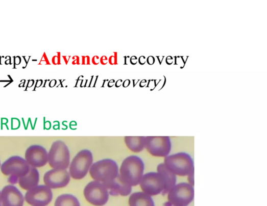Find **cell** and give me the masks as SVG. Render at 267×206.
Returning <instances> with one entry per match:
<instances>
[{"mask_svg": "<svg viewBox=\"0 0 267 206\" xmlns=\"http://www.w3.org/2000/svg\"><path fill=\"white\" fill-rule=\"evenodd\" d=\"M82 65H90V57L89 56H82Z\"/></svg>", "mask_w": 267, "mask_h": 206, "instance_id": "24", "label": "cell"}, {"mask_svg": "<svg viewBox=\"0 0 267 206\" xmlns=\"http://www.w3.org/2000/svg\"><path fill=\"white\" fill-rule=\"evenodd\" d=\"M125 141L128 148L134 152H140L145 148L144 137H126Z\"/></svg>", "mask_w": 267, "mask_h": 206, "instance_id": "19", "label": "cell"}, {"mask_svg": "<svg viewBox=\"0 0 267 206\" xmlns=\"http://www.w3.org/2000/svg\"><path fill=\"white\" fill-rule=\"evenodd\" d=\"M189 57H181V58L182 59V61L184 64V65H185L186 62L188 59Z\"/></svg>", "mask_w": 267, "mask_h": 206, "instance_id": "44", "label": "cell"}, {"mask_svg": "<svg viewBox=\"0 0 267 206\" xmlns=\"http://www.w3.org/2000/svg\"><path fill=\"white\" fill-rule=\"evenodd\" d=\"M24 84H25V83H21V84L19 85V87H22L23 85H24Z\"/></svg>", "mask_w": 267, "mask_h": 206, "instance_id": "52", "label": "cell"}, {"mask_svg": "<svg viewBox=\"0 0 267 206\" xmlns=\"http://www.w3.org/2000/svg\"><path fill=\"white\" fill-rule=\"evenodd\" d=\"M167 194L169 206H187L193 199L194 189L189 184L182 183L176 185Z\"/></svg>", "mask_w": 267, "mask_h": 206, "instance_id": "6", "label": "cell"}, {"mask_svg": "<svg viewBox=\"0 0 267 206\" xmlns=\"http://www.w3.org/2000/svg\"><path fill=\"white\" fill-rule=\"evenodd\" d=\"M60 84L57 86V87H63V83L64 82V81H61L60 80Z\"/></svg>", "mask_w": 267, "mask_h": 206, "instance_id": "50", "label": "cell"}, {"mask_svg": "<svg viewBox=\"0 0 267 206\" xmlns=\"http://www.w3.org/2000/svg\"><path fill=\"white\" fill-rule=\"evenodd\" d=\"M115 83V80H111L110 81H109V82L108 83V84H107V86L109 88H112V87H113V86L114 85Z\"/></svg>", "mask_w": 267, "mask_h": 206, "instance_id": "38", "label": "cell"}, {"mask_svg": "<svg viewBox=\"0 0 267 206\" xmlns=\"http://www.w3.org/2000/svg\"><path fill=\"white\" fill-rule=\"evenodd\" d=\"M0 206H2V204L1 201H0Z\"/></svg>", "mask_w": 267, "mask_h": 206, "instance_id": "54", "label": "cell"}, {"mask_svg": "<svg viewBox=\"0 0 267 206\" xmlns=\"http://www.w3.org/2000/svg\"><path fill=\"white\" fill-rule=\"evenodd\" d=\"M109 82V80H105L103 81V85L102 86V87L103 88H104L105 87L106 85H107V83Z\"/></svg>", "mask_w": 267, "mask_h": 206, "instance_id": "49", "label": "cell"}, {"mask_svg": "<svg viewBox=\"0 0 267 206\" xmlns=\"http://www.w3.org/2000/svg\"><path fill=\"white\" fill-rule=\"evenodd\" d=\"M84 195L86 200L95 206L105 205L109 198V192L105 186L94 180L85 186Z\"/></svg>", "mask_w": 267, "mask_h": 206, "instance_id": "7", "label": "cell"}, {"mask_svg": "<svg viewBox=\"0 0 267 206\" xmlns=\"http://www.w3.org/2000/svg\"><path fill=\"white\" fill-rule=\"evenodd\" d=\"M153 85H154V88L155 90V88H156V86H155L154 80H149L148 86H147V88H151L152 86H153Z\"/></svg>", "mask_w": 267, "mask_h": 206, "instance_id": "34", "label": "cell"}, {"mask_svg": "<svg viewBox=\"0 0 267 206\" xmlns=\"http://www.w3.org/2000/svg\"><path fill=\"white\" fill-rule=\"evenodd\" d=\"M130 206H155L152 196L143 192L132 194L129 199Z\"/></svg>", "mask_w": 267, "mask_h": 206, "instance_id": "18", "label": "cell"}, {"mask_svg": "<svg viewBox=\"0 0 267 206\" xmlns=\"http://www.w3.org/2000/svg\"><path fill=\"white\" fill-rule=\"evenodd\" d=\"M91 62L94 65H99L100 63V58L99 56H95L92 58Z\"/></svg>", "mask_w": 267, "mask_h": 206, "instance_id": "27", "label": "cell"}, {"mask_svg": "<svg viewBox=\"0 0 267 206\" xmlns=\"http://www.w3.org/2000/svg\"><path fill=\"white\" fill-rule=\"evenodd\" d=\"M24 200L22 193L13 185L6 186L1 191L2 206H23Z\"/></svg>", "mask_w": 267, "mask_h": 206, "instance_id": "14", "label": "cell"}, {"mask_svg": "<svg viewBox=\"0 0 267 206\" xmlns=\"http://www.w3.org/2000/svg\"><path fill=\"white\" fill-rule=\"evenodd\" d=\"M157 59L158 60V62H159L160 65H161V64H162V63L163 62V59L164 58V56H163V57H158V56H157Z\"/></svg>", "mask_w": 267, "mask_h": 206, "instance_id": "43", "label": "cell"}, {"mask_svg": "<svg viewBox=\"0 0 267 206\" xmlns=\"http://www.w3.org/2000/svg\"><path fill=\"white\" fill-rule=\"evenodd\" d=\"M24 199L33 206H45L52 202L53 193L52 189L44 185H38L27 191Z\"/></svg>", "mask_w": 267, "mask_h": 206, "instance_id": "11", "label": "cell"}, {"mask_svg": "<svg viewBox=\"0 0 267 206\" xmlns=\"http://www.w3.org/2000/svg\"><path fill=\"white\" fill-rule=\"evenodd\" d=\"M48 165L56 169L66 170L70 164V152L66 144L61 140L54 142L48 152Z\"/></svg>", "mask_w": 267, "mask_h": 206, "instance_id": "4", "label": "cell"}, {"mask_svg": "<svg viewBox=\"0 0 267 206\" xmlns=\"http://www.w3.org/2000/svg\"><path fill=\"white\" fill-rule=\"evenodd\" d=\"M57 83V81L55 80H52L50 82V85H48V86H50V87L51 88H53L56 86Z\"/></svg>", "mask_w": 267, "mask_h": 206, "instance_id": "40", "label": "cell"}, {"mask_svg": "<svg viewBox=\"0 0 267 206\" xmlns=\"http://www.w3.org/2000/svg\"><path fill=\"white\" fill-rule=\"evenodd\" d=\"M133 81V87L135 88V86L137 85V84L139 83V82L140 81L139 80H132Z\"/></svg>", "mask_w": 267, "mask_h": 206, "instance_id": "48", "label": "cell"}, {"mask_svg": "<svg viewBox=\"0 0 267 206\" xmlns=\"http://www.w3.org/2000/svg\"><path fill=\"white\" fill-rule=\"evenodd\" d=\"M147 62L150 65H153L155 63V59L153 56H150L147 59Z\"/></svg>", "mask_w": 267, "mask_h": 206, "instance_id": "30", "label": "cell"}, {"mask_svg": "<svg viewBox=\"0 0 267 206\" xmlns=\"http://www.w3.org/2000/svg\"><path fill=\"white\" fill-rule=\"evenodd\" d=\"M21 62V59L19 57L15 58L14 63L15 65H19Z\"/></svg>", "mask_w": 267, "mask_h": 206, "instance_id": "41", "label": "cell"}, {"mask_svg": "<svg viewBox=\"0 0 267 206\" xmlns=\"http://www.w3.org/2000/svg\"><path fill=\"white\" fill-rule=\"evenodd\" d=\"M25 160L31 167H43L48 162V152L40 145H32L26 151Z\"/></svg>", "mask_w": 267, "mask_h": 206, "instance_id": "13", "label": "cell"}, {"mask_svg": "<svg viewBox=\"0 0 267 206\" xmlns=\"http://www.w3.org/2000/svg\"><path fill=\"white\" fill-rule=\"evenodd\" d=\"M34 84V81L31 80V81H29L28 86V87L31 88L33 86Z\"/></svg>", "mask_w": 267, "mask_h": 206, "instance_id": "46", "label": "cell"}, {"mask_svg": "<svg viewBox=\"0 0 267 206\" xmlns=\"http://www.w3.org/2000/svg\"><path fill=\"white\" fill-rule=\"evenodd\" d=\"M99 76L97 75L96 76H94V75L91 76V78L90 80V82L89 84L88 87H95L97 81H98Z\"/></svg>", "mask_w": 267, "mask_h": 206, "instance_id": "22", "label": "cell"}, {"mask_svg": "<svg viewBox=\"0 0 267 206\" xmlns=\"http://www.w3.org/2000/svg\"><path fill=\"white\" fill-rule=\"evenodd\" d=\"M123 80H119L118 81H117L116 82H115V87L116 88H119L121 86V85H123Z\"/></svg>", "mask_w": 267, "mask_h": 206, "instance_id": "36", "label": "cell"}, {"mask_svg": "<svg viewBox=\"0 0 267 206\" xmlns=\"http://www.w3.org/2000/svg\"><path fill=\"white\" fill-rule=\"evenodd\" d=\"M108 59L106 56H104L100 59V63H101L103 65H106L108 64Z\"/></svg>", "mask_w": 267, "mask_h": 206, "instance_id": "29", "label": "cell"}, {"mask_svg": "<svg viewBox=\"0 0 267 206\" xmlns=\"http://www.w3.org/2000/svg\"><path fill=\"white\" fill-rule=\"evenodd\" d=\"M88 80H86L85 81L84 80H83L81 83V84H80V87L81 88H85V87H87V84L88 83Z\"/></svg>", "mask_w": 267, "mask_h": 206, "instance_id": "39", "label": "cell"}, {"mask_svg": "<svg viewBox=\"0 0 267 206\" xmlns=\"http://www.w3.org/2000/svg\"><path fill=\"white\" fill-rule=\"evenodd\" d=\"M10 61H11L10 59L7 60V61H6V62H5L6 64L8 65V64H10Z\"/></svg>", "mask_w": 267, "mask_h": 206, "instance_id": "51", "label": "cell"}, {"mask_svg": "<svg viewBox=\"0 0 267 206\" xmlns=\"http://www.w3.org/2000/svg\"><path fill=\"white\" fill-rule=\"evenodd\" d=\"M138 63L141 65H143L147 63V59L144 56H141L139 57L138 60Z\"/></svg>", "mask_w": 267, "mask_h": 206, "instance_id": "32", "label": "cell"}, {"mask_svg": "<svg viewBox=\"0 0 267 206\" xmlns=\"http://www.w3.org/2000/svg\"><path fill=\"white\" fill-rule=\"evenodd\" d=\"M42 83H43V81L42 80L38 81L36 83V87L37 88H39V87H41V85H42Z\"/></svg>", "mask_w": 267, "mask_h": 206, "instance_id": "45", "label": "cell"}, {"mask_svg": "<svg viewBox=\"0 0 267 206\" xmlns=\"http://www.w3.org/2000/svg\"><path fill=\"white\" fill-rule=\"evenodd\" d=\"M130 63L133 65H135L138 63V59L136 56H133L130 58Z\"/></svg>", "mask_w": 267, "mask_h": 206, "instance_id": "33", "label": "cell"}, {"mask_svg": "<svg viewBox=\"0 0 267 206\" xmlns=\"http://www.w3.org/2000/svg\"><path fill=\"white\" fill-rule=\"evenodd\" d=\"M72 65H80V58L79 56H74L72 58Z\"/></svg>", "mask_w": 267, "mask_h": 206, "instance_id": "26", "label": "cell"}, {"mask_svg": "<svg viewBox=\"0 0 267 206\" xmlns=\"http://www.w3.org/2000/svg\"><path fill=\"white\" fill-rule=\"evenodd\" d=\"M148 83V81L147 80H142L140 82V84H139V87L140 88H143L145 86H147V84Z\"/></svg>", "mask_w": 267, "mask_h": 206, "instance_id": "37", "label": "cell"}, {"mask_svg": "<svg viewBox=\"0 0 267 206\" xmlns=\"http://www.w3.org/2000/svg\"><path fill=\"white\" fill-rule=\"evenodd\" d=\"M130 58V57L129 56H125L124 57V59H125V62H124V65H128V63L127 62V60L128 59Z\"/></svg>", "mask_w": 267, "mask_h": 206, "instance_id": "47", "label": "cell"}, {"mask_svg": "<svg viewBox=\"0 0 267 206\" xmlns=\"http://www.w3.org/2000/svg\"><path fill=\"white\" fill-rule=\"evenodd\" d=\"M164 164L176 175L188 176L194 172L193 160L186 152H179L165 157Z\"/></svg>", "mask_w": 267, "mask_h": 206, "instance_id": "3", "label": "cell"}, {"mask_svg": "<svg viewBox=\"0 0 267 206\" xmlns=\"http://www.w3.org/2000/svg\"><path fill=\"white\" fill-rule=\"evenodd\" d=\"M114 56L110 57L108 59V63L111 65H116L118 64V57L117 53H113Z\"/></svg>", "mask_w": 267, "mask_h": 206, "instance_id": "21", "label": "cell"}, {"mask_svg": "<svg viewBox=\"0 0 267 206\" xmlns=\"http://www.w3.org/2000/svg\"><path fill=\"white\" fill-rule=\"evenodd\" d=\"M58 56H55L53 59V63L55 65H60L61 64L60 61V53H58Z\"/></svg>", "mask_w": 267, "mask_h": 206, "instance_id": "25", "label": "cell"}, {"mask_svg": "<svg viewBox=\"0 0 267 206\" xmlns=\"http://www.w3.org/2000/svg\"><path fill=\"white\" fill-rule=\"evenodd\" d=\"M63 58L64 59V61L66 64V65L68 64V63L69 62V60L70 58V57H66V56H63Z\"/></svg>", "mask_w": 267, "mask_h": 206, "instance_id": "42", "label": "cell"}, {"mask_svg": "<svg viewBox=\"0 0 267 206\" xmlns=\"http://www.w3.org/2000/svg\"><path fill=\"white\" fill-rule=\"evenodd\" d=\"M40 174L38 169L31 167L29 173L18 179L19 187L23 190L29 191L39 185Z\"/></svg>", "mask_w": 267, "mask_h": 206, "instance_id": "16", "label": "cell"}, {"mask_svg": "<svg viewBox=\"0 0 267 206\" xmlns=\"http://www.w3.org/2000/svg\"><path fill=\"white\" fill-rule=\"evenodd\" d=\"M144 165L138 157L132 156L127 158L121 164L119 176L132 187L139 185L143 175Z\"/></svg>", "mask_w": 267, "mask_h": 206, "instance_id": "1", "label": "cell"}, {"mask_svg": "<svg viewBox=\"0 0 267 206\" xmlns=\"http://www.w3.org/2000/svg\"><path fill=\"white\" fill-rule=\"evenodd\" d=\"M166 63L168 65H171L174 62V58L172 56H168L166 58Z\"/></svg>", "mask_w": 267, "mask_h": 206, "instance_id": "31", "label": "cell"}, {"mask_svg": "<svg viewBox=\"0 0 267 206\" xmlns=\"http://www.w3.org/2000/svg\"><path fill=\"white\" fill-rule=\"evenodd\" d=\"M93 164V154L91 151L84 149L79 151L69 164V173L75 179L84 178Z\"/></svg>", "mask_w": 267, "mask_h": 206, "instance_id": "5", "label": "cell"}, {"mask_svg": "<svg viewBox=\"0 0 267 206\" xmlns=\"http://www.w3.org/2000/svg\"><path fill=\"white\" fill-rule=\"evenodd\" d=\"M104 186L108 190L109 194L114 196H128L131 193L132 190V187L125 183L119 175L114 181Z\"/></svg>", "mask_w": 267, "mask_h": 206, "instance_id": "15", "label": "cell"}, {"mask_svg": "<svg viewBox=\"0 0 267 206\" xmlns=\"http://www.w3.org/2000/svg\"><path fill=\"white\" fill-rule=\"evenodd\" d=\"M139 186L143 192L153 196L163 193L165 182L160 173L151 172L143 175Z\"/></svg>", "mask_w": 267, "mask_h": 206, "instance_id": "8", "label": "cell"}, {"mask_svg": "<svg viewBox=\"0 0 267 206\" xmlns=\"http://www.w3.org/2000/svg\"><path fill=\"white\" fill-rule=\"evenodd\" d=\"M145 148L153 157L165 158L172 150L171 139L168 137H147Z\"/></svg>", "mask_w": 267, "mask_h": 206, "instance_id": "9", "label": "cell"}, {"mask_svg": "<svg viewBox=\"0 0 267 206\" xmlns=\"http://www.w3.org/2000/svg\"><path fill=\"white\" fill-rule=\"evenodd\" d=\"M55 206H81V204L76 196L71 194H65L57 197Z\"/></svg>", "mask_w": 267, "mask_h": 206, "instance_id": "20", "label": "cell"}, {"mask_svg": "<svg viewBox=\"0 0 267 206\" xmlns=\"http://www.w3.org/2000/svg\"><path fill=\"white\" fill-rule=\"evenodd\" d=\"M1 166H2L1 161H0V167H1Z\"/></svg>", "mask_w": 267, "mask_h": 206, "instance_id": "55", "label": "cell"}, {"mask_svg": "<svg viewBox=\"0 0 267 206\" xmlns=\"http://www.w3.org/2000/svg\"><path fill=\"white\" fill-rule=\"evenodd\" d=\"M70 177L69 172L65 169H53L44 174L43 182L51 189H60L69 184Z\"/></svg>", "mask_w": 267, "mask_h": 206, "instance_id": "12", "label": "cell"}, {"mask_svg": "<svg viewBox=\"0 0 267 206\" xmlns=\"http://www.w3.org/2000/svg\"><path fill=\"white\" fill-rule=\"evenodd\" d=\"M131 81L129 80H127L126 81H125L124 82H123V86L124 87V88H127L128 87H129V86L131 84Z\"/></svg>", "mask_w": 267, "mask_h": 206, "instance_id": "35", "label": "cell"}, {"mask_svg": "<svg viewBox=\"0 0 267 206\" xmlns=\"http://www.w3.org/2000/svg\"><path fill=\"white\" fill-rule=\"evenodd\" d=\"M174 58L175 59V65H180V67L181 69L185 67V65H184L182 61L181 57H175Z\"/></svg>", "mask_w": 267, "mask_h": 206, "instance_id": "23", "label": "cell"}, {"mask_svg": "<svg viewBox=\"0 0 267 206\" xmlns=\"http://www.w3.org/2000/svg\"><path fill=\"white\" fill-rule=\"evenodd\" d=\"M157 169V172L162 175L164 180L165 188L162 194L165 195L176 185L177 176L165 166L164 163L159 164Z\"/></svg>", "mask_w": 267, "mask_h": 206, "instance_id": "17", "label": "cell"}, {"mask_svg": "<svg viewBox=\"0 0 267 206\" xmlns=\"http://www.w3.org/2000/svg\"><path fill=\"white\" fill-rule=\"evenodd\" d=\"M0 201H1V191H0Z\"/></svg>", "mask_w": 267, "mask_h": 206, "instance_id": "53", "label": "cell"}, {"mask_svg": "<svg viewBox=\"0 0 267 206\" xmlns=\"http://www.w3.org/2000/svg\"><path fill=\"white\" fill-rule=\"evenodd\" d=\"M31 166L23 159L19 156H13L7 160L1 166L2 173L6 176L17 178L27 175Z\"/></svg>", "mask_w": 267, "mask_h": 206, "instance_id": "10", "label": "cell"}, {"mask_svg": "<svg viewBox=\"0 0 267 206\" xmlns=\"http://www.w3.org/2000/svg\"><path fill=\"white\" fill-rule=\"evenodd\" d=\"M89 173L94 181L103 185L109 184L119 175L117 163L111 159H104L92 164Z\"/></svg>", "mask_w": 267, "mask_h": 206, "instance_id": "2", "label": "cell"}, {"mask_svg": "<svg viewBox=\"0 0 267 206\" xmlns=\"http://www.w3.org/2000/svg\"><path fill=\"white\" fill-rule=\"evenodd\" d=\"M194 172L190 173L189 175H188V180L189 184L191 185L192 186L194 185V180H193V175Z\"/></svg>", "mask_w": 267, "mask_h": 206, "instance_id": "28", "label": "cell"}]
</instances>
